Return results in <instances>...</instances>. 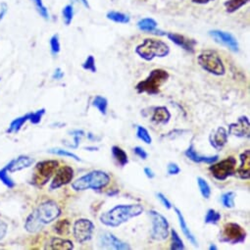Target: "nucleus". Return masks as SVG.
<instances>
[{
	"instance_id": "obj_1",
	"label": "nucleus",
	"mask_w": 250,
	"mask_h": 250,
	"mask_svg": "<svg viewBox=\"0 0 250 250\" xmlns=\"http://www.w3.org/2000/svg\"><path fill=\"white\" fill-rule=\"evenodd\" d=\"M62 214L59 204L54 200H46L40 203L26 219L25 230L30 233L40 232L44 226L56 221Z\"/></svg>"
},
{
	"instance_id": "obj_2",
	"label": "nucleus",
	"mask_w": 250,
	"mask_h": 250,
	"mask_svg": "<svg viewBox=\"0 0 250 250\" xmlns=\"http://www.w3.org/2000/svg\"><path fill=\"white\" fill-rule=\"evenodd\" d=\"M143 207L140 204H128L117 205L105 213H102L99 217L100 222L104 226L110 228H117L127 223L132 218H135L141 215Z\"/></svg>"
},
{
	"instance_id": "obj_3",
	"label": "nucleus",
	"mask_w": 250,
	"mask_h": 250,
	"mask_svg": "<svg viewBox=\"0 0 250 250\" xmlns=\"http://www.w3.org/2000/svg\"><path fill=\"white\" fill-rule=\"evenodd\" d=\"M135 53L145 61H152L154 58H164L169 55L170 47L161 39L145 38L135 47Z\"/></svg>"
},
{
	"instance_id": "obj_4",
	"label": "nucleus",
	"mask_w": 250,
	"mask_h": 250,
	"mask_svg": "<svg viewBox=\"0 0 250 250\" xmlns=\"http://www.w3.org/2000/svg\"><path fill=\"white\" fill-rule=\"evenodd\" d=\"M110 181L111 178L106 172L93 170L73 182L71 186L75 191H83L87 189L99 190L106 187L110 183Z\"/></svg>"
},
{
	"instance_id": "obj_5",
	"label": "nucleus",
	"mask_w": 250,
	"mask_h": 250,
	"mask_svg": "<svg viewBox=\"0 0 250 250\" xmlns=\"http://www.w3.org/2000/svg\"><path fill=\"white\" fill-rule=\"evenodd\" d=\"M170 75L164 69H154L149 73L147 78L140 81L135 85V90L137 93H147L149 95L158 94L160 92V87L167 83Z\"/></svg>"
},
{
	"instance_id": "obj_6",
	"label": "nucleus",
	"mask_w": 250,
	"mask_h": 250,
	"mask_svg": "<svg viewBox=\"0 0 250 250\" xmlns=\"http://www.w3.org/2000/svg\"><path fill=\"white\" fill-rule=\"evenodd\" d=\"M197 62L199 66L204 71L214 76H224L226 73V67L224 65L221 56L215 50L207 49L197 56Z\"/></svg>"
},
{
	"instance_id": "obj_7",
	"label": "nucleus",
	"mask_w": 250,
	"mask_h": 250,
	"mask_svg": "<svg viewBox=\"0 0 250 250\" xmlns=\"http://www.w3.org/2000/svg\"><path fill=\"white\" fill-rule=\"evenodd\" d=\"M58 167L59 162L56 160H44L38 162L34 167L33 175V184L38 187L45 185L55 174Z\"/></svg>"
},
{
	"instance_id": "obj_8",
	"label": "nucleus",
	"mask_w": 250,
	"mask_h": 250,
	"mask_svg": "<svg viewBox=\"0 0 250 250\" xmlns=\"http://www.w3.org/2000/svg\"><path fill=\"white\" fill-rule=\"evenodd\" d=\"M148 215L151 218V237L157 241H163L170 235V225L166 217L155 210H150Z\"/></svg>"
},
{
	"instance_id": "obj_9",
	"label": "nucleus",
	"mask_w": 250,
	"mask_h": 250,
	"mask_svg": "<svg viewBox=\"0 0 250 250\" xmlns=\"http://www.w3.org/2000/svg\"><path fill=\"white\" fill-rule=\"evenodd\" d=\"M246 238L245 230L237 223L230 222L226 223L220 233L219 240L224 243H229L232 245L244 242Z\"/></svg>"
},
{
	"instance_id": "obj_10",
	"label": "nucleus",
	"mask_w": 250,
	"mask_h": 250,
	"mask_svg": "<svg viewBox=\"0 0 250 250\" xmlns=\"http://www.w3.org/2000/svg\"><path fill=\"white\" fill-rule=\"evenodd\" d=\"M236 166V159L233 156H230L224 160H221L218 163H213L209 167V171L211 172L212 176L220 181H226L229 177L234 176Z\"/></svg>"
},
{
	"instance_id": "obj_11",
	"label": "nucleus",
	"mask_w": 250,
	"mask_h": 250,
	"mask_svg": "<svg viewBox=\"0 0 250 250\" xmlns=\"http://www.w3.org/2000/svg\"><path fill=\"white\" fill-rule=\"evenodd\" d=\"M94 229V224L90 220L85 218L78 219L73 225L74 238L78 243L84 244L92 238Z\"/></svg>"
},
{
	"instance_id": "obj_12",
	"label": "nucleus",
	"mask_w": 250,
	"mask_h": 250,
	"mask_svg": "<svg viewBox=\"0 0 250 250\" xmlns=\"http://www.w3.org/2000/svg\"><path fill=\"white\" fill-rule=\"evenodd\" d=\"M99 246L101 248H112L115 250H130L131 245L119 239L115 234L110 232H103L99 234Z\"/></svg>"
},
{
	"instance_id": "obj_13",
	"label": "nucleus",
	"mask_w": 250,
	"mask_h": 250,
	"mask_svg": "<svg viewBox=\"0 0 250 250\" xmlns=\"http://www.w3.org/2000/svg\"><path fill=\"white\" fill-rule=\"evenodd\" d=\"M209 35L219 44L228 47L233 52L239 51V44L237 39L230 33L221 30L209 31Z\"/></svg>"
},
{
	"instance_id": "obj_14",
	"label": "nucleus",
	"mask_w": 250,
	"mask_h": 250,
	"mask_svg": "<svg viewBox=\"0 0 250 250\" xmlns=\"http://www.w3.org/2000/svg\"><path fill=\"white\" fill-rule=\"evenodd\" d=\"M74 179V169L70 166H63L56 170L53 180L49 185L50 190H54L70 183Z\"/></svg>"
},
{
	"instance_id": "obj_15",
	"label": "nucleus",
	"mask_w": 250,
	"mask_h": 250,
	"mask_svg": "<svg viewBox=\"0 0 250 250\" xmlns=\"http://www.w3.org/2000/svg\"><path fill=\"white\" fill-rule=\"evenodd\" d=\"M229 134L234 135L236 137H249L250 134V125L249 119L246 116H241L237 119L236 123L230 124Z\"/></svg>"
},
{
	"instance_id": "obj_16",
	"label": "nucleus",
	"mask_w": 250,
	"mask_h": 250,
	"mask_svg": "<svg viewBox=\"0 0 250 250\" xmlns=\"http://www.w3.org/2000/svg\"><path fill=\"white\" fill-rule=\"evenodd\" d=\"M167 36L172 42H174L176 45H178L181 48H183V50H185V51H187L189 53H193L195 51V46L197 44L195 39L189 38L185 35L176 33H168Z\"/></svg>"
},
{
	"instance_id": "obj_17",
	"label": "nucleus",
	"mask_w": 250,
	"mask_h": 250,
	"mask_svg": "<svg viewBox=\"0 0 250 250\" xmlns=\"http://www.w3.org/2000/svg\"><path fill=\"white\" fill-rule=\"evenodd\" d=\"M34 159L27 155H20L11 160L5 167L9 173H15L30 168L34 164Z\"/></svg>"
},
{
	"instance_id": "obj_18",
	"label": "nucleus",
	"mask_w": 250,
	"mask_h": 250,
	"mask_svg": "<svg viewBox=\"0 0 250 250\" xmlns=\"http://www.w3.org/2000/svg\"><path fill=\"white\" fill-rule=\"evenodd\" d=\"M184 155L186 156V158H188L189 160H191L194 163L200 164V163H205V164H213L215 162L218 161L219 159V155H213V156H205V155H201L199 154L198 152H196V150L193 146V144L189 145L188 148L184 151Z\"/></svg>"
},
{
	"instance_id": "obj_19",
	"label": "nucleus",
	"mask_w": 250,
	"mask_h": 250,
	"mask_svg": "<svg viewBox=\"0 0 250 250\" xmlns=\"http://www.w3.org/2000/svg\"><path fill=\"white\" fill-rule=\"evenodd\" d=\"M240 166L235 169L234 176L241 180L250 178V150L246 149L240 154Z\"/></svg>"
},
{
	"instance_id": "obj_20",
	"label": "nucleus",
	"mask_w": 250,
	"mask_h": 250,
	"mask_svg": "<svg viewBox=\"0 0 250 250\" xmlns=\"http://www.w3.org/2000/svg\"><path fill=\"white\" fill-rule=\"evenodd\" d=\"M229 138V133L227 130L223 127H219L209 137L210 144L217 150L223 149V147L227 144Z\"/></svg>"
},
{
	"instance_id": "obj_21",
	"label": "nucleus",
	"mask_w": 250,
	"mask_h": 250,
	"mask_svg": "<svg viewBox=\"0 0 250 250\" xmlns=\"http://www.w3.org/2000/svg\"><path fill=\"white\" fill-rule=\"evenodd\" d=\"M137 28L146 33H155L158 35H166V33L160 30H157V22L152 18H143L137 22Z\"/></svg>"
},
{
	"instance_id": "obj_22",
	"label": "nucleus",
	"mask_w": 250,
	"mask_h": 250,
	"mask_svg": "<svg viewBox=\"0 0 250 250\" xmlns=\"http://www.w3.org/2000/svg\"><path fill=\"white\" fill-rule=\"evenodd\" d=\"M171 113L165 106H158L154 108L151 121L156 125H167L170 122Z\"/></svg>"
},
{
	"instance_id": "obj_23",
	"label": "nucleus",
	"mask_w": 250,
	"mask_h": 250,
	"mask_svg": "<svg viewBox=\"0 0 250 250\" xmlns=\"http://www.w3.org/2000/svg\"><path fill=\"white\" fill-rule=\"evenodd\" d=\"M174 210H175V212H176V214H177V216H178L179 224H180V227H181V229H182V232L183 233V234L185 235V237L189 240V242H190L193 246L197 247V246H198V242H197V240H196V237L194 236V234H193V233H191V231L189 230V228H188V226H187V224H186V221H185V219H184L183 213H182L181 210H180L179 208H177V207H174Z\"/></svg>"
},
{
	"instance_id": "obj_24",
	"label": "nucleus",
	"mask_w": 250,
	"mask_h": 250,
	"mask_svg": "<svg viewBox=\"0 0 250 250\" xmlns=\"http://www.w3.org/2000/svg\"><path fill=\"white\" fill-rule=\"evenodd\" d=\"M48 245L45 247L46 249L53 250H71L74 249V244L71 240L65 239L62 237H52L47 243Z\"/></svg>"
},
{
	"instance_id": "obj_25",
	"label": "nucleus",
	"mask_w": 250,
	"mask_h": 250,
	"mask_svg": "<svg viewBox=\"0 0 250 250\" xmlns=\"http://www.w3.org/2000/svg\"><path fill=\"white\" fill-rule=\"evenodd\" d=\"M111 152H112V156L114 158V160L121 166L124 167L129 163V157L127 152L125 151L124 149H122L121 147L114 145L111 148Z\"/></svg>"
},
{
	"instance_id": "obj_26",
	"label": "nucleus",
	"mask_w": 250,
	"mask_h": 250,
	"mask_svg": "<svg viewBox=\"0 0 250 250\" xmlns=\"http://www.w3.org/2000/svg\"><path fill=\"white\" fill-rule=\"evenodd\" d=\"M30 119V113H27L19 118L14 119L11 124L9 125L8 129L6 130L7 133H17L21 131V129L23 128V126L29 121Z\"/></svg>"
},
{
	"instance_id": "obj_27",
	"label": "nucleus",
	"mask_w": 250,
	"mask_h": 250,
	"mask_svg": "<svg viewBox=\"0 0 250 250\" xmlns=\"http://www.w3.org/2000/svg\"><path fill=\"white\" fill-rule=\"evenodd\" d=\"M249 1L250 0H227L224 3V6L227 13L233 14L242 8L244 5H246Z\"/></svg>"
},
{
	"instance_id": "obj_28",
	"label": "nucleus",
	"mask_w": 250,
	"mask_h": 250,
	"mask_svg": "<svg viewBox=\"0 0 250 250\" xmlns=\"http://www.w3.org/2000/svg\"><path fill=\"white\" fill-rule=\"evenodd\" d=\"M106 18L117 24H129L131 22V18L129 15L118 11H109L106 14Z\"/></svg>"
},
{
	"instance_id": "obj_29",
	"label": "nucleus",
	"mask_w": 250,
	"mask_h": 250,
	"mask_svg": "<svg viewBox=\"0 0 250 250\" xmlns=\"http://www.w3.org/2000/svg\"><path fill=\"white\" fill-rule=\"evenodd\" d=\"M92 105L99 111L100 114H102L104 116L107 114V108H108L107 98L101 95H96L92 101Z\"/></svg>"
},
{
	"instance_id": "obj_30",
	"label": "nucleus",
	"mask_w": 250,
	"mask_h": 250,
	"mask_svg": "<svg viewBox=\"0 0 250 250\" xmlns=\"http://www.w3.org/2000/svg\"><path fill=\"white\" fill-rule=\"evenodd\" d=\"M70 227H71V223L69 222V220L67 219L59 220L53 226V231L59 235H66L70 232Z\"/></svg>"
},
{
	"instance_id": "obj_31",
	"label": "nucleus",
	"mask_w": 250,
	"mask_h": 250,
	"mask_svg": "<svg viewBox=\"0 0 250 250\" xmlns=\"http://www.w3.org/2000/svg\"><path fill=\"white\" fill-rule=\"evenodd\" d=\"M47 152L50 154H54V155H58V156H64V157H69L72 158L74 160H76L77 162H82V159L76 155L73 152L68 151V150L62 149V148H51V149H48Z\"/></svg>"
},
{
	"instance_id": "obj_32",
	"label": "nucleus",
	"mask_w": 250,
	"mask_h": 250,
	"mask_svg": "<svg viewBox=\"0 0 250 250\" xmlns=\"http://www.w3.org/2000/svg\"><path fill=\"white\" fill-rule=\"evenodd\" d=\"M197 184L199 187V191L201 193L202 197L205 199H209L211 196V187L207 181L201 177L197 178Z\"/></svg>"
},
{
	"instance_id": "obj_33",
	"label": "nucleus",
	"mask_w": 250,
	"mask_h": 250,
	"mask_svg": "<svg viewBox=\"0 0 250 250\" xmlns=\"http://www.w3.org/2000/svg\"><path fill=\"white\" fill-rule=\"evenodd\" d=\"M236 197V193L234 191H228L221 195V202L226 208H233L234 207V199Z\"/></svg>"
},
{
	"instance_id": "obj_34",
	"label": "nucleus",
	"mask_w": 250,
	"mask_h": 250,
	"mask_svg": "<svg viewBox=\"0 0 250 250\" xmlns=\"http://www.w3.org/2000/svg\"><path fill=\"white\" fill-rule=\"evenodd\" d=\"M171 233V250H183L185 249V246L183 244V239L181 238V236L179 235V233L175 231L172 230L170 232Z\"/></svg>"
},
{
	"instance_id": "obj_35",
	"label": "nucleus",
	"mask_w": 250,
	"mask_h": 250,
	"mask_svg": "<svg viewBox=\"0 0 250 250\" xmlns=\"http://www.w3.org/2000/svg\"><path fill=\"white\" fill-rule=\"evenodd\" d=\"M0 181L2 182V183L9 189H12L16 186V183L14 180L9 176L8 171L6 167H3L2 169H0Z\"/></svg>"
},
{
	"instance_id": "obj_36",
	"label": "nucleus",
	"mask_w": 250,
	"mask_h": 250,
	"mask_svg": "<svg viewBox=\"0 0 250 250\" xmlns=\"http://www.w3.org/2000/svg\"><path fill=\"white\" fill-rule=\"evenodd\" d=\"M50 43V51L53 56H57L60 51H61V44H60V39H59V34L55 33L51 36L49 40Z\"/></svg>"
},
{
	"instance_id": "obj_37",
	"label": "nucleus",
	"mask_w": 250,
	"mask_h": 250,
	"mask_svg": "<svg viewBox=\"0 0 250 250\" xmlns=\"http://www.w3.org/2000/svg\"><path fill=\"white\" fill-rule=\"evenodd\" d=\"M136 137L146 144L152 143V137L144 127H141V126L136 127Z\"/></svg>"
},
{
	"instance_id": "obj_38",
	"label": "nucleus",
	"mask_w": 250,
	"mask_h": 250,
	"mask_svg": "<svg viewBox=\"0 0 250 250\" xmlns=\"http://www.w3.org/2000/svg\"><path fill=\"white\" fill-rule=\"evenodd\" d=\"M222 216L221 214L214 210V209H208L205 218H204V223L205 224H211V225H217L219 223V221L221 220Z\"/></svg>"
},
{
	"instance_id": "obj_39",
	"label": "nucleus",
	"mask_w": 250,
	"mask_h": 250,
	"mask_svg": "<svg viewBox=\"0 0 250 250\" xmlns=\"http://www.w3.org/2000/svg\"><path fill=\"white\" fill-rule=\"evenodd\" d=\"M62 17L66 26H70L74 18V6L73 4H67L62 9Z\"/></svg>"
},
{
	"instance_id": "obj_40",
	"label": "nucleus",
	"mask_w": 250,
	"mask_h": 250,
	"mask_svg": "<svg viewBox=\"0 0 250 250\" xmlns=\"http://www.w3.org/2000/svg\"><path fill=\"white\" fill-rule=\"evenodd\" d=\"M32 2L33 3L37 13L40 15L41 18H43L44 20H48L49 19V12L48 9L46 8V6L43 4L42 0H32Z\"/></svg>"
},
{
	"instance_id": "obj_41",
	"label": "nucleus",
	"mask_w": 250,
	"mask_h": 250,
	"mask_svg": "<svg viewBox=\"0 0 250 250\" xmlns=\"http://www.w3.org/2000/svg\"><path fill=\"white\" fill-rule=\"evenodd\" d=\"M45 112H46L45 108H41L35 112H31L29 122H31L33 125H38L41 122V119L44 116Z\"/></svg>"
},
{
	"instance_id": "obj_42",
	"label": "nucleus",
	"mask_w": 250,
	"mask_h": 250,
	"mask_svg": "<svg viewBox=\"0 0 250 250\" xmlns=\"http://www.w3.org/2000/svg\"><path fill=\"white\" fill-rule=\"evenodd\" d=\"M82 67L83 70L85 71H89L91 73H96L97 69H96V65H95V59L94 56L92 55H88L87 58L85 59V61L82 64Z\"/></svg>"
},
{
	"instance_id": "obj_43",
	"label": "nucleus",
	"mask_w": 250,
	"mask_h": 250,
	"mask_svg": "<svg viewBox=\"0 0 250 250\" xmlns=\"http://www.w3.org/2000/svg\"><path fill=\"white\" fill-rule=\"evenodd\" d=\"M69 133L74 137V142H75V143L72 145L71 148H73V149L78 148L79 145H80L81 138L85 135V133H84L83 130H74V131L69 132Z\"/></svg>"
},
{
	"instance_id": "obj_44",
	"label": "nucleus",
	"mask_w": 250,
	"mask_h": 250,
	"mask_svg": "<svg viewBox=\"0 0 250 250\" xmlns=\"http://www.w3.org/2000/svg\"><path fill=\"white\" fill-rule=\"evenodd\" d=\"M167 172L170 176H176V175H179L181 173V168L179 167V165L177 163L171 162V163L168 164Z\"/></svg>"
},
{
	"instance_id": "obj_45",
	"label": "nucleus",
	"mask_w": 250,
	"mask_h": 250,
	"mask_svg": "<svg viewBox=\"0 0 250 250\" xmlns=\"http://www.w3.org/2000/svg\"><path fill=\"white\" fill-rule=\"evenodd\" d=\"M156 196H157V198L160 200L161 201V203L164 205V207L166 208V209H171L172 208V203L170 202V200L162 193V192H158V193H156Z\"/></svg>"
},
{
	"instance_id": "obj_46",
	"label": "nucleus",
	"mask_w": 250,
	"mask_h": 250,
	"mask_svg": "<svg viewBox=\"0 0 250 250\" xmlns=\"http://www.w3.org/2000/svg\"><path fill=\"white\" fill-rule=\"evenodd\" d=\"M133 152H134V154H135L136 156H138V157H139L140 159H142V160H146L147 157H148L147 152L145 151V150H144L142 147H140V146H135V147L133 148Z\"/></svg>"
},
{
	"instance_id": "obj_47",
	"label": "nucleus",
	"mask_w": 250,
	"mask_h": 250,
	"mask_svg": "<svg viewBox=\"0 0 250 250\" xmlns=\"http://www.w3.org/2000/svg\"><path fill=\"white\" fill-rule=\"evenodd\" d=\"M8 9H9V6L5 1L0 3V22H1L4 19V17L7 15Z\"/></svg>"
},
{
	"instance_id": "obj_48",
	"label": "nucleus",
	"mask_w": 250,
	"mask_h": 250,
	"mask_svg": "<svg viewBox=\"0 0 250 250\" xmlns=\"http://www.w3.org/2000/svg\"><path fill=\"white\" fill-rule=\"evenodd\" d=\"M7 231H8V225L3 220L0 219V240H2L5 237Z\"/></svg>"
},
{
	"instance_id": "obj_49",
	"label": "nucleus",
	"mask_w": 250,
	"mask_h": 250,
	"mask_svg": "<svg viewBox=\"0 0 250 250\" xmlns=\"http://www.w3.org/2000/svg\"><path fill=\"white\" fill-rule=\"evenodd\" d=\"M64 76H65V74L62 71V69L61 68H56L54 73H53V75H52V80L60 81V80H62L64 78Z\"/></svg>"
},
{
	"instance_id": "obj_50",
	"label": "nucleus",
	"mask_w": 250,
	"mask_h": 250,
	"mask_svg": "<svg viewBox=\"0 0 250 250\" xmlns=\"http://www.w3.org/2000/svg\"><path fill=\"white\" fill-rule=\"evenodd\" d=\"M144 174H145V176L148 178V179H154V177H155V174H154V172L152 171V169H150V168H148V167H146V168H144Z\"/></svg>"
},
{
	"instance_id": "obj_51",
	"label": "nucleus",
	"mask_w": 250,
	"mask_h": 250,
	"mask_svg": "<svg viewBox=\"0 0 250 250\" xmlns=\"http://www.w3.org/2000/svg\"><path fill=\"white\" fill-rule=\"evenodd\" d=\"M192 3H195V4H199V5H204V4H207L211 1H214V0H191Z\"/></svg>"
},
{
	"instance_id": "obj_52",
	"label": "nucleus",
	"mask_w": 250,
	"mask_h": 250,
	"mask_svg": "<svg viewBox=\"0 0 250 250\" xmlns=\"http://www.w3.org/2000/svg\"><path fill=\"white\" fill-rule=\"evenodd\" d=\"M84 150H88V151H97L98 147H95V146H87V147H84Z\"/></svg>"
},
{
	"instance_id": "obj_53",
	"label": "nucleus",
	"mask_w": 250,
	"mask_h": 250,
	"mask_svg": "<svg viewBox=\"0 0 250 250\" xmlns=\"http://www.w3.org/2000/svg\"><path fill=\"white\" fill-rule=\"evenodd\" d=\"M80 1H81V3H82L85 8H87V9L90 8L89 3H88V0H80Z\"/></svg>"
},
{
	"instance_id": "obj_54",
	"label": "nucleus",
	"mask_w": 250,
	"mask_h": 250,
	"mask_svg": "<svg viewBox=\"0 0 250 250\" xmlns=\"http://www.w3.org/2000/svg\"><path fill=\"white\" fill-rule=\"evenodd\" d=\"M87 138H88L89 140H95V139H97L96 136H95L94 134H92L91 133H87Z\"/></svg>"
},
{
	"instance_id": "obj_55",
	"label": "nucleus",
	"mask_w": 250,
	"mask_h": 250,
	"mask_svg": "<svg viewBox=\"0 0 250 250\" xmlns=\"http://www.w3.org/2000/svg\"><path fill=\"white\" fill-rule=\"evenodd\" d=\"M217 249H218V247L215 244H211L209 246V250H217Z\"/></svg>"
},
{
	"instance_id": "obj_56",
	"label": "nucleus",
	"mask_w": 250,
	"mask_h": 250,
	"mask_svg": "<svg viewBox=\"0 0 250 250\" xmlns=\"http://www.w3.org/2000/svg\"><path fill=\"white\" fill-rule=\"evenodd\" d=\"M70 1H72V2H77V0H70Z\"/></svg>"
},
{
	"instance_id": "obj_57",
	"label": "nucleus",
	"mask_w": 250,
	"mask_h": 250,
	"mask_svg": "<svg viewBox=\"0 0 250 250\" xmlns=\"http://www.w3.org/2000/svg\"><path fill=\"white\" fill-rule=\"evenodd\" d=\"M0 81H1V78H0Z\"/></svg>"
}]
</instances>
